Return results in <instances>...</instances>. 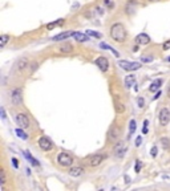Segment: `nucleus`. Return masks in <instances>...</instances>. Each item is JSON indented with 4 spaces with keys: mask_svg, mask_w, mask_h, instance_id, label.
Returning <instances> with one entry per match:
<instances>
[{
    "mask_svg": "<svg viewBox=\"0 0 170 191\" xmlns=\"http://www.w3.org/2000/svg\"><path fill=\"white\" fill-rule=\"evenodd\" d=\"M110 37L117 43H124L126 40V29L121 23H116L110 27Z\"/></svg>",
    "mask_w": 170,
    "mask_h": 191,
    "instance_id": "nucleus-1",
    "label": "nucleus"
},
{
    "mask_svg": "<svg viewBox=\"0 0 170 191\" xmlns=\"http://www.w3.org/2000/svg\"><path fill=\"white\" fill-rule=\"evenodd\" d=\"M57 162H59L60 166L69 167V166L73 165V158H72V155L68 154V153H60L57 155Z\"/></svg>",
    "mask_w": 170,
    "mask_h": 191,
    "instance_id": "nucleus-2",
    "label": "nucleus"
},
{
    "mask_svg": "<svg viewBox=\"0 0 170 191\" xmlns=\"http://www.w3.org/2000/svg\"><path fill=\"white\" fill-rule=\"evenodd\" d=\"M118 65L121 66L122 69H125L128 72H133V70H137L141 68V64L140 63H130V61H118Z\"/></svg>",
    "mask_w": 170,
    "mask_h": 191,
    "instance_id": "nucleus-3",
    "label": "nucleus"
},
{
    "mask_svg": "<svg viewBox=\"0 0 170 191\" xmlns=\"http://www.w3.org/2000/svg\"><path fill=\"white\" fill-rule=\"evenodd\" d=\"M104 159H106V155H104V154H94V155H90L88 158V163H89V166L96 167V166H98L100 163H103Z\"/></svg>",
    "mask_w": 170,
    "mask_h": 191,
    "instance_id": "nucleus-4",
    "label": "nucleus"
},
{
    "mask_svg": "<svg viewBox=\"0 0 170 191\" xmlns=\"http://www.w3.org/2000/svg\"><path fill=\"white\" fill-rule=\"evenodd\" d=\"M16 123L19 125V127H23V129H27L29 127V118H28V116L24 114V113H19L16 114Z\"/></svg>",
    "mask_w": 170,
    "mask_h": 191,
    "instance_id": "nucleus-5",
    "label": "nucleus"
},
{
    "mask_svg": "<svg viewBox=\"0 0 170 191\" xmlns=\"http://www.w3.org/2000/svg\"><path fill=\"white\" fill-rule=\"evenodd\" d=\"M158 121H160V123L162 126H166L167 123L170 122V110L166 109V108L161 109L160 114H158Z\"/></svg>",
    "mask_w": 170,
    "mask_h": 191,
    "instance_id": "nucleus-6",
    "label": "nucleus"
},
{
    "mask_svg": "<svg viewBox=\"0 0 170 191\" xmlns=\"http://www.w3.org/2000/svg\"><path fill=\"white\" fill-rule=\"evenodd\" d=\"M21 94H23V92H21L20 88H16V89H13V90H12V94H11V101H12L13 105L18 106V105L21 104V101H23Z\"/></svg>",
    "mask_w": 170,
    "mask_h": 191,
    "instance_id": "nucleus-7",
    "label": "nucleus"
},
{
    "mask_svg": "<svg viewBox=\"0 0 170 191\" xmlns=\"http://www.w3.org/2000/svg\"><path fill=\"white\" fill-rule=\"evenodd\" d=\"M94 64L98 66L101 72H106L108 69H109V61H108L106 57H103V56H101V57H97V59H96Z\"/></svg>",
    "mask_w": 170,
    "mask_h": 191,
    "instance_id": "nucleus-8",
    "label": "nucleus"
},
{
    "mask_svg": "<svg viewBox=\"0 0 170 191\" xmlns=\"http://www.w3.org/2000/svg\"><path fill=\"white\" fill-rule=\"evenodd\" d=\"M126 145L124 143V142H118L117 145H116V147H114V154H116V157L117 158H124L125 157V153H126Z\"/></svg>",
    "mask_w": 170,
    "mask_h": 191,
    "instance_id": "nucleus-9",
    "label": "nucleus"
},
{
    "mask_svg": "<svg viewBox=\"0 0 170 191\" xmlns=\"http://www.w3.org/2000/svg\"><path fill=\"white\" fill-rule=\"evenodd\" d=\"M39 146H40V149H43L45 151H49L53 147V145H52V142H50V139L48 137H40L39 138Z\"/></svg>",
    "mask_w": 170,
    "mask_h": 191,
    "instance_id": "nucleus-10",
    "label": "nucleus"
},
{
    "mask_svg": "<svg viewBox=\"0 0 170 191\" xmlns=\"http://www.w3.org/2000/svg\"><path fill=\"white\" fill-rule=\"evenodd\" d=\"M135 43L141 44V45H146V44L150 43V37H149V35H146V33H140V35L135 37Z\"/></svg>",
    "mask_w": 170,
    "mask_h": 191,
    "instance_id": "nucleus-11",
    "label": "nucleus"
},
{
    "mask_svg": "<svg viewBox=\"0 0 170 191\" xmlns=\"http://www.w3.org/2000/svg\"><path fill=\"white\" fill-rule=\"evenodd\" d=\"M120 129H118L117 126H112L110 127V130H109V139L110 141H114V139H117L118 137H120Z\"/></svg>",
    "mask_w": 170,
    "mask_h": 191,
    "instance_id": "nucleus-12",
    "label": "nucleus"
},
{
    "mask_svg": "<svg viewBox=\"0 0 170 191\" xmlns=\"http://www.w3.org/2000/svg\"><path fill=\"white\" fill-rule=\"evenodd\" d=\"M73 31H66V32H63V33H60V35H57V36H55V37H52V40L53 41H60V40H65V39H68V37H71V36H73Z\"/></svg>",
    "mask_w": 170,
    "mask_h": 191,
    "instance_id": "nucleus-13",
    "label": "nucleus"
},
{
    "mask_svg": "<svg viewBox=\"0 0 170 191\" xmlns=\"http://www.w3.org/2000/svg\"><path fill=\"white\" fill-rule=\"evenodd\" d=\"M73 37H75V40L78 41V43H85L89 40L88 35H85V33H81V32H75L73 33Z\"/></svg>",
    "mask_w": 170,
    "mask_h": 191,
    "instance_id": "nucleus-14",
    "label": "nucleus"
},
{
    "mask_svg": "<svg viewBox=\"0 0 170 191\" xmlns=\"http://www.w3.org/2000/svg\"><path fill=\"white\" fill-rule=\"evenodd\" d=\"M161 85H162V80H156V81L153 82L151 85L149 86V90H150V92H153V93H156V92L160 90Z\"/></svg>",
    "mask_w": 170,
    "mask_h": 191,
    "instance_id": "nucleus-15",
    "label": "nucleus"
},
{
    "mask_svg": "<svg viewBox=\"0 0 170 191\" xmlns=\"http://www.w3.org/2000/svg\"><path fill=\"white\" fill-rule=\"evenodd\" d=\"M82 173H84L82 167L77 166V167H72V168H71V170H69V175H71V177H78V175H81Z\"/></svg>",
    "mask_w": 170,
    "mask_h": 191,
    "instance_id": "nucleus-16",
    "label": "nucleus"
},
{
    "mask_svg": "<svg viewBox=\"0 0 170 191\" xmlns=\"http://www.w3.org/2000/svg\"><path fill=\"white\" fill-rule=\"evenodd\" d=\"M133 85H135V77L133 75H129L126 78H125V86L129 89V88H132Z\"/></svg>",
    "mask_w": 170,
    "mask_h": 191,
    "instance_id": "nucleus-17",
    "label": "nucleus"
},
{
    "mask_svg": "<svg viewBox=\"0 0 170 191\" xmlns=\"http://www.w3.org/2000/svg\"><path fill=\"white\" fill-rule=\"evenodd\" d=\"M28 65V59L27 57H21L19 61H18V69L19 70H24Z\"/></svg>",
    "mask_w": 170,
    "mask_h": 191,
    "instance_id": "nucleus-18",
    "label": "nucleus"
},
{
    "mask_svg": "<svg viewBox=\"0 0 170 191\" xmlns=\"http://www.w3.org/2000/svg\"><path fill=\"white\" fill-rule=\"evenodd\" d=\"M161 145H162V147L165 149V150H169L170 149V139L166 138V137H163L161 139Z\"/></svg>",
    "mask_w": 170,
    "mask_h": 191,
    "instance_id": "nucleus-19",
    "label": "nucleus"
},
{
    "mask_svg": "<svg viewBox=\"0 0 170 191\" xmlns=\"http://www.w3.org/2000/svg\"><path fill=\"white\" fill-rule=\"evenodd\" d=\"M60 50H61L63 53H71V52H72V45H69V44L65 43L64 45L60 47Z\"/></svg>",
    "mask_w": 170,
    "mask_h": 191,
    "instance_id": "nucleus-20",
    "label": "nucleus"
},
{
    "mask_svg": "<svg viewBox=\"0 0 170 191\" xmlns=\"http://www.w3.org/2000/svg\"><path fill=\"white\" fill-rule=\"evenodd\" d=\"M24 154H25V157H27V158H28V161H29V162H31V163H32L33 166H39V162H37V161H36L35 158H33V157H32V155H31L29 153H28V151H25Z\"/></svg>",
    "mask_w": 170,
    "mask_h": 191,
    "instance_id": "nucleus-21",
    "label": "nucleus"
},
{
    "mask_svg": "<svg viewBox=\"0 0 170 191\" xmlns=\"http://www.w3.org/2000/svg\"><path fill=\"white\" fill-rule=\"evenodd\" d=\"M100 47L103 48V49H108V50H112V52H113V54H114V56H117V57H118V56H120V53H118L117 50H114V49H113L112 47H109V45H105L104 43H101V44H100Z\"/></svg>",
    "mask_w": 170,
    "mask_h": 191,
    "instance_id": "nucleus-22",
    "label": "nucleus"
},
{
    "mask_svg": "<svg viewBox=\"0 0 170 191\" xmlns=\"http://www.w3.org/2000/svg\"><path fill=\"white\" fill-rule=\"evenodd\" d=\"M63 19H59V20H56L55 21V23H49L48 25H47V28H48V29H52V28H56V27H57V25H60L61 23H63Z\"/></svg>",
    "mask_w": 170,
    "mask_h": 191,
    "instance_id": "nucleus-23",
    "label": "nucleus"
},
{
    "mask_svg": "<svg viewBox=\"0 0 170 191\" xmlns=\"http://www.w3.org/2000/svg\"><path fill=\"white\" fill-rule=\"evenodd\" d=\"M15 132H16V134H18V136H19L21 139H28V136H27V134H25L24 132H23V127H21V129H20V127H19V129H16Z\"/></svg>",
    "mask_w": 170,
    "mask_h": 191,
    "instance_id": "nucleus-24",
    "label": "nucleus"
},
{
    "mask_svg": "<svg viewBox=\"0 0 170 191\" xmlns=\"http://www.w3.org/2000/svg\"><path fill=\"white\" fill-rule=\"evenodd\" d=\"M8 40H9V36H7V35H2V41H0V47L4 48L5 44L8 43Z\"/></svg>",
    "mask_w": 170,
    "mask_h": 191,
    "instance_id": "nucleus-25",
    "label": "nucleus"
},
{
    "mask_svg": "<svg viewBox=\"0 0 170 191\" xmlns=\"http://www.w3.org/2000/svg\"><path fill=\"white\" fill-rule=\"evenodd\" d=\"M124 110H125V106H124V104L116 102V111H117V113H122Z\"/></svg>",
    "mask_w": 170,
    "mask_h": 191,
    "instance_id": "nucleus-26",
    "label": "nucleus"
},
{
    "mask_svg": "<svg viewBox=\"0 0 170 191\" xmlns=\"http://www.w3.org/2000/svg\"><path fill=\"white\" fill-rule=\"evenodd\" d=\"M129 129H130V134H133V133L135 132V121H134V120L130 121V123H129Z\"/></svg>",
    "mask_w": 170,
    "mask_h": 191,
    "instance_id": "nucleus-27",
    "label": "nucleus"
},
{
    "mask_svg": "<svg viewBox=\"0 0 170 191\" xmlns=\"http://www.w3.org/2000/svg\"><path fill=\"white\" fill-rule=\"evenodd\" d=\"M87 33H88V35L89 36H94V37H101V35H100V33H97V32H94V31H87Z\"/></svg>",
    "mask_w": 170,
    "mask_h": 191,
    "instance_id": "nucleus-28",
    "label": "nucleus"
},
{
    "mask_svg": "<svg viewBox=\"0 0 170 191\" xmlns=\"http://www.w3.org/2000/svg\"><path fill=\"white\" fill-rule=\"evenodd\" d=\"M0 174H2V184H5V182H7V177H5V171L2 170L0 171Z\"/></svg>",
    "mask_w": 170,
    "mask_h": 191,
    "instance_id": "nucleus-29",
    "label": "nucleus"
},
{
    "mask_svg": "<svg viewBox=\"0 0 170 191\" xmlns=\"http://www.w3.org/2000/svg\"><path fill=\"white\" fill-rule=\"evenodd\" d=\"M141 167H142V163H141V162H135V167H134V170L138 173V171L141 170Z\"/></svg>",
    "mask_w": 170,
    "mask_h": 191,
    "instance_id": "nucleus-30",
    "label": "nucleus"
},
{
    "mask_svg": "<svg viewBox=\"0 0 170 191\" xmlns=\"http://www.w3.org/2000/svg\"><path fill=\"white\" fill-rule=\"evenodd\" d=\"M142 133H144V134L148 133V121H144V129H142Z\"/></svg>",
    "mask_w": 170,
    "mask_h": 191,
    "instance_id": "nucleus-31",
    "label": "nucleus"
},
{
    "mask_svg": "<svg viewBox=\"0 0 170 191\" xmlns=\"http://www.w3.org/2000/svg\"><path fill=\"white\" fill-rule=\"evenodd\" d=\"M141 143H142V137H138L137 139H135V146H141Z\"/></svg>",
    "mask_w": 170,
    "mask_h": 191,
    "instance_id": "nucleus-32",
    "label": "nucleus"
},
{
    "mask_svg": "<svg viewBox=\"0 0 170 191\" xmlns=\"http://www.w3.org/2000/svg\"><path fill=\"white\" fill-rule=\"evenodd\" d=\"M37 63H33V65H31V73H33V72H35L36 69H37Z\"/></svg>",
    "mask_w": 170,
    "mask_h": 191,
    "instance_id": "nucleus-33",
    "label": "nucleus"
},
{
    "mask_svg": "<svg viewBox=\"0 0 170 191\" xmlns=\"http://www.w3.org/2000/svg\"><path fill=\"white\" fill-rule=\"evenodd\" d=\"M138 106H140V108H144V98L142 97L138 98Z\"/></svg>",
    "mask_w": 170,
    "mask_h": 191,
    "instance_id": "nucleus-34",
    "label": "nucleus"
},
{
    "mask_svg": "<svg viewBox=\"0 0 170 191\" xmlns=\"http://www.w3.org/2000/svg\"><path fill=\"white\" fill-rule=\"evenodd\" d=\"M141 60L145 61V63H150V61H153V57H142Z\"/></svg>",
    "mask_w": 170,
    "mask_h": 191,
    "instance_id": "nucleus-35",
    "label": "nucleus"
},
{
    "mask_svg": "<svg viewBox=\"0 0 170 191\" xmlns=\"http://www.w3.org/2000/svg\"><path fill=\"white\" fill-rule=\"evenodd\" d=\"M163 49H166V50H167V49H170V40H169V41H166L165 44H163Z\"/></svg>",
    "mask_w": 170,
    "mask_h": 191,
    "instance_id": "nucleus-36",
    "label": "nucleus"
},
{
    "mask_svg": "<svg viewBox=\"0 0 170 191\" xmlns=\"http://www.w3.org/2000/svg\"><path fill=\"white\" fill-rule=\"evenodd\" d=\"M151 155H153V157H156V155H157V147H156V146L151 149Z\"/></svg>",
    "mask_w": 170,
    "mask_h": 191,
    "instance_id": "nucleus-37",
    "label": "nucleus"
},
{
    "mask_svg": "<svg viewBox=\"0 0 170 191\" xmlns=\"http://www.w3.org/2000/svg\"><path fill=\"white\" fill-rule=\"evenodd\" d=\"M2 118H3V120H7V117H5V111H4V109H2Z\"/></svg>",
    "mask_w": 170,
    "mask_h": 191,
    "instance_id": "nucleus-38",
    "label": "nucleus"
},
{
    "mask_svg": "<svg viewBox=\"0 0 170 191\" xmlns=\"http://www.w3.org/2000/svg\"><path fill=\"white\" fill-rule=\"evenodd\" d=\"M12 163H13V166H15V167H18V159L13 158V159H12Z\"/></svg>",
    "mask_w": 170,
    "mask_h": 191,
    "instance_id": "nucleus-39",
    "label": "nucleus"
},
{
    "mask_svg": "<svg viewBox=\"0 0 170 191\" xmlns=\"http://www.w3.org/2000/svg\"><path fill=\"white\" fill-rule=\"evenodd\" d=\"M161 96V92H156V96H154V100H157L158 97H160Z\"/></svg>",
    "mask_w": 170,
    "mask_h": 191,
    "instance_id": "nucleus-40",
    "label": "nucleus"
},
{
    "mask_svg": "<svg viewBox=\"0 0 170 191\" xmlns=\"http://www.w3.org/2000/svg\"><path fill=\"white\" fill-rule=\"evenodd\" d=\"M167 97L170 98V85H169V88H167Z\"/></svg>",
    "mask_w": 170,
    "mask_h": 191,
    "instance_id": "nucleus-41",
    "label": "nucleus"
},
{
    "mask_svg": "<svg viewBox=\"0 0 170 191\" xmlns=\"http://www.w3.org/2000/svg\"><path fill=\"white\" fill-rule=\"evenodd\" d=\"M150 2H156V0H150Z\"/></svg>",
    "mask_w": 170,
    "mask_h": 191,
    "instance_id": "nucleus-42",
    "label": "nucleus"
},
{
    "mask_svg": "<svg viewBox=\"0 0 170 191\" xmlns=\"http://www.w3.org/2000/svg\"><path fill=\"white\" fill-rule=\"evenodd\" d=\"M169 61H170V57H169Z\"/></svg>",
    "mask_w": 170,
    "mask_h": 191,
    "instance_id": "nucleus-43",
    "label": "nucleus"
}]
</instances>
